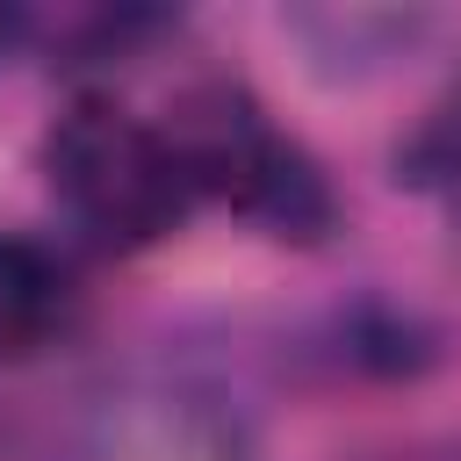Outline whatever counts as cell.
I'll return each mask as SVG.
<instances>
[{
  "label": "cell",
  "mask_w": 461,
  "mask_h": 461,
  "mask_svg": "<svg viewBox=\"0 0 461 461\" xmlns=\"http://www.w3.org/2000/svg\"><path fill=\"white\" fill-rule=\"evenodd\" d=\"M166 137L187 166L194 202H216V209H230L238 223H252L281 245H317V238L339 230V194H331L324 166L238 79L187 86L180 108L166 115Z\"/></svg>",
  "instance_id": "6da1fadb"
},
{
  "label": "cell",
  "mask_w": 461,
  "mask_h": 461,
  "mask_svg": "<svg viewBox=\"0 0 461 461\" xmlns=\"http://www.w3.org/2000/svg\"><path fill=\"white\" fill-rule=\"evenodd\" d=\"M43 180L79 238L101 252H144L173 238L194 209L187 166L166 137V122H144L115 94H72L65 115L43 137Z\"/></svg>",
  "instance_id": "7a4b0ae2"
},
{
  "label": "cell",
  "mask_w": 461,
  "mask_h": 461,
  "mask_svg": "<svg viewBox=\"0 0 461 461\" xmlns=\"http://www.w3.org/2000/svg\"><path fill=\"white\" fill-rule=\"evenodd\" d=\"M50 461H252V432L187 375H108L65 411Z\"/></svg>",
  "instance_id": "3957f363"
},
{
  "label": "cell",
  "mask_w": 461,
  "mask_h": 461,
  "mask_svg": "<svg viewBox=\"0 0 461 461\" xmlns=\"http://www.w3.org/2000/svg\"><path fill=\"white\" fill-rule=\"evenodd\" d=\"M72 310H79L72 259L29 230H0V367H22L43 346H58Z\"/></svg>",
  "instance_id": "277c9868"
},
{
  "label": "cell",
  "mask_w": 461,
  "mask_h": 461,
  "mask_svg": "<svg viewBox=\"0 0 461 461\" xmlns=\"http://www.w3.org/2000/svg\"><path fill=\"white\" fill-rule=\"evenodd\" d=\"M281 29L303 43V58L324 79H367L411 58L432 36V14L425 7H288Z\"/></svg>",
  "instance_id": "5b68a950"
},
{
  "label": "cell",
  "mask_w": 461,
  "mask_h": 461,
  "mask_svg": "<svg viewBox=\"0 0 461 461\" xmlns=\"http://www.w3.org/2000/svg\"><path fill=\"white\" fill-rule=\"evenodd\" d=\"M396 187H411V194H425V202H439L447 216H461V72H454V86L403 130V144H396Z\"/></svg>",
  "instance_id": "8992f818"
},
{
  "label": "cell",
  "mask_w": 461,
  "mask_h": 461,
  "mask_svg": "<svg viewBox=\"0 0 461 461\" xmlns=\"http://www.w3.org/2000/svg\"><path fill=\"white\" fill-rule=\"evenodd\" d=\"M29 36H36V22H29V7H14V0H0V72L29 50Z\"/></svg>",
  "instance_id": "52a82bcc"
}]
</instances>
